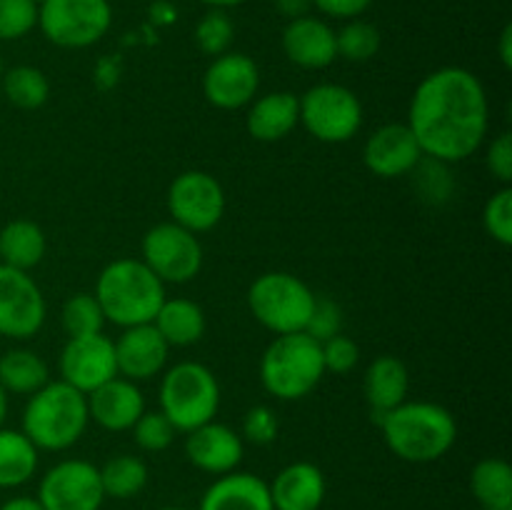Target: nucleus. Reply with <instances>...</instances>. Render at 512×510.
I'll return each mask as SVG.
<instances>
[{
  "label": "nucleus",
  "instance_id": "obj_1",
  "mask_svg": "<svg viewBox=\"0 0 512 510\" xmlns=\"http://www.w3.org/2000/svg\"><path fill=\"white\" fill-rule=\"evenodd\" d=\"M490 105L483 83L470 70L448 65L420 80L410 100L408 128L425 158L460 163L483 145Z\"/></svg>",
  "mask_w": 512,
  "mask_h": 510
},
{
  "label": "nucleus",
  "instance_id": "obj_2",
  "mask_svg": "<svg viewBox=\"0 0 512 510\" xmlns=\"http://www.w3.org/2000/svg\"><path fill=\"white\" fill-rule=\"evenodd\" d=\"M385 445L408 463L440 460L458 440V423L445 405L413 400L400 403L378 420Z\"/></svg>",
  "mask_w": 512,
  "mask_h": 510
},
{
  "label": "nucleus",
  "instance_id": "obj_3",
  "mask_svg": "<svg viewBox=\"0 0 512 510\" xmlns=\"http://www.w3.org/2000/svg\"><path fill=\"white\" fill-rule=\"evenodd\" d=\"M93 295L105 320L120 328H133L153 323L165 300V283L143 260L118 258L100 270Z\"/></svg>",
  "mask_w": 512,
  "mask_h": 510
},
{
  "label": "nucleus",
  "instance_id": "obj_4",
  "mask_svg": "<svg viewBox=\"0 0 512 510\" xmlns=\"http://www.w3.org/2000/svg\"><path fill=\"white\" fill-rule=\"evenodd\" d=\"M90 423L88 398L65 380H48L28 395L23 410V433L38 450L60 453L80 440Z\"/></svg>",
  "mask_w": 512,
  "mask_h": 510
},
{
  "label": "nucleus",
  "instance_id": "obj_5",
  "mask_svg": "<svg viewBox=\"0 0 512 510\" xmlns=\"http://www.w3.org/2000/svg\"><path fill=\"white\" fill-rule=\"evenodd\" d=\"M323 375V348L305 330L278 335L260 358V383L278 400L305 398L318 388Z\"/></svg>",
  "mask_w": 512,
  "mask_h": 510
},
{
  "label": "nucleus",
  "instance_id": "obj_6",
  "mask_svg": "<svg viewBox=\"0 0 512 510\" xmlns=\"http://www.w3.org/2000/svg\"><path fill=\"white\" fill-rule=\"evenodd\" d=\"M220 408V385L213 370L203 363L183 360L165 370L160 383V413L180 433L215 420Z\"/></svg>",
  "mask_w": 512,
  "mask_h": 510
},
{
  "label": "nucleus",
  "instance_id": "obj_7",
  "mask_svg": "<svg viewBox=\"0 0 512 510\" xmlns=\"http://www.w3.org/2000/svg\"><path fill=\"white\" fill-rule=\"evenodd\" d=\"M253 318L275 335L300 333L313 313L315 295L298 275L273 270L253 280L248 290Z\"/></svg>",
  "mask_w": 512,
  "mask_h": 510
},
{
  "label": "nucleus",
  "instance_id": "obj_8",
  "mask_svg": "<svg viewBox=\"0 0 512 510\" xmlns=\"http://www.w3.org/2000/svg\"><path fill=\"white\" fill-rule=\"evenodd\" d=\"M300 123L320 143H345L363 128V103L338 83L313 85L298 98Z\"/></svg>",
  "mask_w": 512,
  "mask_h": 510
},
{
  "label": "nucleus",
  "instance_id": "obj_9",
  "mask_svg": "<svg viewBox=\"0 0 512 510\" xmlns=\"http://www.w3.org/2000/svg\"><path fill=\"white\" fill-rule=\"evenodd\" d=\"M113 23L108 0H45L38 8V28L58 48H88Z\"/></svg>",
  "mask_w": 512,
  "mask_h": 510
},
{
  "label": "nucleus",
  "instance_id": "obj_10",
  "mask_svg": "<svg viewBox=\"0 0 512 510\" xmlns=\"http://www.w3.org/2000/svg\"><path fill=\"white\" fill-rule=\"evenodd\" d=\"M143 260L163 283H190L203 268L198 235L178 223H158L143 235Z\"/></svg>",
  "mask_w": 512,
  "mask_h": 510
},
{
  "label": "nucleus",
  "instance_id": "obj_11",
  "mask_svg": "<svg viewBox=\"0 0 512 510\" xmlns=\"http://www.w3.org/2000/svg\"><path fill=\"white\" fill-rule=\"evenodd\" d=\"M168 210L173 223L183 225L190 233L213 230L225 213L223 185L205 170H185L170 183Z\"/></svg>",
  "mask_w": 512,
  "mask_h": 510
},
{
  "label": "nucleus",
  "instance_id": "obj_12",
  "mask_svg": "<svg viewBox=\"0 0 512 510\" xmlns=\"http://www.w3.org/2000/svg\"><path fill=\"white\" fill-rule=\"evenodd\" d=\"M38 500L45 510H100L105 500L100 470L88 460H60L40 480Z\"/></svg>",
  "mask_w": 512,
  "mask_h": 510
},
{
  "label": "nucleus",
  "instance_id": "obj_13",
  "mask_svg": "<svg viewBox=\"0 0 512 510\" xmlns=\"http://www.w3.org/2000/svg\"><path fill=\"white\" fill-rule=\"evenodd\" d=\"M45 323V298L25 270L0 263V335L28 340Z\"/></svg>",
  "mask_w": 512,
  "mask_h": 510
},
{
  "label": "nucleus",
  "instance_id": "obj_14",
  "mask_svg": "<svg viewBox=\"0 0 512 510\" xmlns=\"http://www.w3.org/2000/svg\"><path fill=\"white\" fill-rule=\"evenodd\" d=\"M60 375H63L60 380L73 385L83 395L93 393L95 388L118 375L113 340L103 333L68 338L60 353Z\"/></svg>",
  "mask_w": 512,
  "mask_h": 510
},
{
  "label": "nucleus",
  "instance_id": "obj_15",
  "mask_svg": "<svg viewBox=\"0 0 512 510\" xmlns=\"http://www.w3.org/2000/svg\"><path fill=\"white\" fill-rule=\"evenodd\" d=\"M260 88V70L245 53H223L213 58L203 75V95L220 110H238L253 103Z\"/></svg>",
  "mask_w": 512,
  "mask_h": 510
},
{
  "label": "nucleus",
  "instance_id": "obj_16",
  "mask_svg": "<svg viewBox=\"0 0 512 510\" xmlns=\"http://www.w3.org/2000/svg\"><path fill=\"white\" fill-rule=\"evenodd\" d=\"M420 160H423V150L408 123L380 125L365 140L363 163L378 178H400V175L413 173Z\"/></svg>",
  "mask_w": 512,
  "mask_h": 510
},
{
  "label": "nucleus",
  "instance_id": "obj_17",
  "mask_svg": "<svg viewBox=\"0 0 512 510\" xmlns=\"http://www.w3.org/2000/svg\"><path fill=\"white\" fill-rule=\"evenodd\" d=\"M113 345L118 375L133 380V383L160 375L165 370V363H168L170 345L165 343V338L153 323L123 328V333Z\"/></svg>",
  "mask_w": 512,
  "mask_h": 510
},
{
  "label": "nucleus",
  "instance_id": "obj_18",
  "mask_svg": "<svg viewBox=\"0 0 512 510\" xmlns=\"http://www.w3.org/2000/svg\"><path fill=\"white\" fill-rule=\"evenodd\" d=\"M243 453V438L233 428L215 423V420L190 430L185 438V455L190 463L210 475H225L238 470Z\"/></svg>",
  "mask_w": 512,
  "mask_h": 510
},
{
  "label": "nucleus",
  "instance_id": "obj_19",
  "mask_svg": "<svg viewBox=\"0 0 512 510\" xmlns=\"http://www.w3.org/2000/svg\"><path fill=\"white\" fill-rule=\"evenodd\" d=\"M88 398V415L90 420L110 433H123L135 425V420L145 413V398L140 393L138 383L115 375L108 383L95 388Z\"/></svg>",
  "mask_w": 512,
  "mask_h": 510
},
{
  "label": "nucleus",
  "instance_id": "obj_20",
  "mask_svg": "<svg viewBox=\"0 0 512 510\" xmlns=\"http://www.w3.org/2000/svg\"><path fill=\"white\" fill-rule=\"evenodd\" d=\"M285 58L303 70H323L338 58L335 30L325 20L303 15L285 25L283 30Z\"/></svg>",
  "mask_w": 512,
  "mask_h": 510
},
{
  "label": "nucleus",
  "instance_id": "obj_21",
  "mask_svg": "<svg viewBox=\"0 0 512 510\" xmlns=\"http://www.w3.org/2000/svg\"><path fill=\"white\" fill-rule=\"evenodd\" d=\"M268 488L275 510H320L328 485L318 465L298 460L285 465Z\"/></svg>",
  "mask_w": 512,
  "mask_h": 510
},
{
  "label": "nucleus",
  "instance_id": "obj_22",
  "mask_svg": "<svg viewBox=\"0 0 512 510\" xmlns=\"http://www.w3.org/2000/svg\"><path fill=\"white\" fill-rule=\"evenodd\" d=\"M200 510H275L270 488L263 478L253 473L218 475L213 485L200 498Z\"/></svg>",
  "mask_w": 512,
  "mask_h": 510
},
{
  "label": "nucleus",
  "instance_id": "obj_23",
  "mask_svg": "<svg viewBox=\"0 0 512 510\" xmlns=\"http://www.w3.org/2000/svg\"><path fill=\"white\" fill-rule=\"evenodd\" d=\"M365 400L370 405V413L375 420L383 418L400 403H405L410 390L408 365L395 355H378L365 370Z\"/></svg>",
  "mask_w": 512,
  "mask_h": 510
},
{
  "label": "nucleus",
  "instance_id": "obj_24",
  "mask_svg": "<svg viewBox=\"0 0 512 510\" xmlns=\"http://www.w3.org/2000/svg\"><path fill=\"white\" fill-rule=\"evenodd\" d=\"M300 123V105L298 98L288 90H278V93L260 95L258 100H253L248 110V133L253 135L260 143H275V140H283L285 135H290L295 130V125Z\"/></svg>",
  "mask_w": 512,
  "mask_h": 510
},
{
  "label": "nucleus",
  "instance_id": "obj_25",
  "mask_svg": "<svg viewBox=\"0 0 512 510\" xmlns=\"http://www.w3.org/2000/svg\"><path fill=\"white\" fill-rule=\"evenodd\" d=\"M153 325L170 348H188L205 335V313L198 303L188 298L163 300Z\"/></svg>",
  "mask_w": 512,
  "mask_h": 510
},
{
  "label": "nucleus",
  "instance_id": "obj_26",
  "mask_svg": "<svg viewBox=\"0 0 512 510\" xmlns=\"http://www.w3.org/2000/svg\"><path fill=\"white\" fill-rule=\"evenodd\" d=\"M45 248H48V243H45L43 228L33 220H10L0 230V263L10 265V268L28 273L43 260Z\"/></svg>",
  "mask_w": 512,
  "mask_h": 510
},
{
  "label": "nucleus",
  "instance_id": "obj_27",
  "mask_svg": "<svg viewBox=\"0 0 512 510\" xmlns=\"http://www.w3.org/2000/svg\"><path fill=\"white\" fill-rule=\"evenodd\" d=\"M40 450L23 430L0 428V488H20L38 470Z\"/></svg>",
  "mask_w": 512,
  "mask_h": 510
},
{
  "label": "nucleus",
  "instance_id": "obj_28",
  "mask_svg": "<svg viewBox=\"0 0 512 510\" xmlns=\"http://www.w3.org/2000/svg\"><path fill=\"white\" fill-rule=\"evenodd\" d=\"M470 490L483 510H512V468L508 460H480L470 473Z\"/></svg>",
  "mask_w": 512,
  "mask_h": 510
},
{
  "label": "nucleus",
  "instance_id": "obj_29",
  "mask_svg": "<svg viewBox=\"0 0 512 510\" xmlns=\"http://www.w3.org/2000/svg\"><path fill=\"white\" fill-rule=\"evenodd\" d=\"M48 365L38 353L25 348L8 350L0 358V385L5 393L33 395L48 383Z\"/></svg>",
  "mask_w": 512,
  "mask_h": 510
},
{
  "label": "nucleus",
  "instance_id": "obj_30",
  "mask_svg": "<svg viewBox=\"0 0 512 510\" xmlns=\"http://www.w3.org/2000/svg\"><path fill=\"white\" fill-rule=\"evenodd\" d=\"M100 470V483H103L105 498L128 500L143 493L148 485V465L138 455H115Z\"/></svg>",
  "mask_w": 512,
  "mask_h": 510
},
{
  "label": "nucleus",
  "instance_id": "obj_31",
  "mask_svg": "<svg viewBox=\"0 0 512 510\" xmlns=\"http://www.w3.org/2000/svg\"><path fill=\"white\" fill-rule=\"evenodd\" d=\"M0 85H3L8 103H13L20 110L43 108L50 95L48 78H45L43 70L33 68V65H15V68L5 70Z\"/></svg>",
  "mask_w": 512,
  "mask_h": 510
},
{
  "label": "nucleus",
  "instance_id": "obj_32",
  "mask_svg": "<svg viewBox=\"0 0 512 510\" xmlns=\"http://www.w3.org/2000/svg\"><path fill=\"white\" fill-rule=\"evenodd\" d=\"M60 323H63L68 338H80V335L103 333V325L108 320H105L103 308L93 293H75L65 300Z\"/></svg>",
  "mask_w": 512,
  "mask_h": 510
},
{
  "label": "nucleus",
  "instance_id": "obj_33",
  "mask_svg": "<svg viewBox=\"0 0 512 510\" xmlns=\"http://www.w3.org/2000/svg\"><path fill=\"white\" fill-rule=\"evenodd\" d=\"M335 45H338V58L350 60V63H365L380 50V30L365 20H350L340 33H335Z\"/></svg>",
  "mask_w": 512,
  "mask_h": 510
},
{
  "label": "nucleus",
  "instance_id": "obj_34",
  "mask_svg": "<svg viewBox=\"0 0 512 510\" xmlns=\"http://www.w3.org/2000/svg\"><path fill=\"white\" fill-rule=\"evenodd\" d=\"M235 38V25L225 10L210 8L195 25V45L210 58L228 53L230 43Z\"/></svg>",
  "mask_w": 512,
  "mask_h": 510
},
{
  "label": "nucleus",
  "instance_id": "obj_35",
  "mask_svg": "<svg viewBox=\"0 0 512 510\" xmlns=\"http://www.w3.org/2000/svg\"><path fill=\"white\" fill-rule=\"evenodd\" d=\"M130 430H133L138 448L145 450V453H160V450L170 448L175 433H178L160 410H145Z\"/></svg>",
  "mask_w": 512,
  "mask_h": 510
},
{
  "label": "nucleus",
  "instance_id": "obj_36",
  "mask_svg": "<svg viewBox=\"0 0 512 510\" xmlns=\"http://www.w3.org/2000/svg\"><path fill=\"white\" fill-rule=\"evenodd\" d=\"M483 225L490 238L500 245H512V188L503 185L493 198L485 203Z\"/></svg>",
  "mask_w": 512,
  "mask_h": 510
},
{
  "label": "nucleus",
  "instance_id": "obj_37",
  "mask_svg": "<svg viewBox=\"0 0 512 510\" xmlns=\"http://www.w3.org/2000/svg\"><path fill=\"white\" fill-rule=\"evenodd\" d=\"M38 25L33 0H0V40H18Z\"/></svg>",
  "mask_w": 512,
  "mask_h": 510
},
{
  "label": "nucleus",
  "instance_id": "obj_38",
  "mask_svg": "<svg viewBox=\"0 0 512 510\" xmlns=\"http://www.w3.org/2000/svg\"><path fill=\"white\" fill-rule=\"evenodd\" d=\"M320 348H323L325 373L330 370V373H335V375H348L360 360V348L355 345V340H350L348 335H343V333L323 340V343H320Z\"/></svg>",
  "mask_w": 512,
  "mask_h": 510
},
{
  "label": "nucleus",
  "instance_id": "obj_39",
  "mask_svg": "<svg viewBox=\"0 0 512 510\" xmlns=\"http://www.w3.org/2000/svg\"><path fill=\"white\" fill-rule=\"evenodd\" d=\"M340 328H343V310H340V305L333 303V300L318 298V295H315L313 313H310L308 325H305V333L313 335L318 343H323V340L338 335Z\"/></svg>",
  "mask_w": 512,
  "mask_h": 510
},
{
  "label": "nucleus",
  "instance_id": "obj_40",
  "mask_svg": "<svg viewBox=\"0 0 512 510\" xmlns=\"http://www.w3.org/2000/svg\"><path fill=\"white\" fill-rule=\"evenodd\" d=\"M243 435L253 445H270L278 438V418L265 405H255L243 418Z\"/></svg>",
  "mask_w": 512,
  "mask_h": 510
},
{
  "label": "nucleus",
  "instance_id": "obj_41",
  "mask_svg": "<svg viewBox=\"0 0 512 510\" xmlns=\"http://www.w3.org/2000/svg\"><path fill=\"white\" fill-rule=\"evenodd\" d=\"M488 170L500 180L503 185L512 183V135L505 130L498 138L490 143L488 155H485Z\"/></svg>",
  "mask_w": 512,
  "mask_h": 510
},
{
  "label": "nucleus",
  "instance_id": "obj_42",
  "mask_svg": "<svg viewBox=\"0 0 512 510\" xmlns=\"http://www.w3.org/2000/svg\"><path fill=\"white\" fill-rule=\"evenodd\" d=\"M373 0H313V8L338 20H355L370 8Z\"/></svg>",
  "mask_w": 512,
  "mask_h": 510
},
{
  "label": "nucleus",
  "instance_id": "obj_43",
  "mask_svg": "<svg viewBox=\"0 0 512 510\" xmlns=\"http://www.w3.org/2000/svg\"><path fill=\"white\" fill-rule=\"evenodd\" d=\"M280 15H285L288 20L303 18V15H310V8H313V0H275Z\"/></svg>",
  "mask_w": 512,
  "mask_h": 510
},
{
  "label": "nucleus",
  "instance_id": "obj_44",
  "mask_svg": "<svg viewBox=\"0 0 512 510\" xmlns=\"http://www.w3.org/2000/svg\"><path fill=\"white\" fill-rule=\"evenodd\" d=\"M0 510H45L40 505L38 498H28V495H18V498H10L0 505Z\"/></svg>",
  "mask_w": 512,
  "mask_h": 510
},
{
  "label": "nucleus",
  "instance_id": "obj_45",
  "mask_svg": "<svg viewBox=\"0 0 512 510\" xmlns=\"http://www.w3.org/2000/svg\"><path fill=\"white\" fill-rule=\"evenodd\" d=\"M500 60H503L505 68H512V25H505L503 33H500Z\"/></svg>",
  "mask_w": 512,
  "mask_h": 510
},
{
  "label": "nucleus",
  "instance_id": "obj_46",
  "mask_svg": "<svg viewBox=\"0 0 512 510\" xmlns=\"http://www.w3.org/2000/svg\"><path fill=\"white\" fill-rule=\"evenodd\" d=\"M200 3H205V5H208V8L228 10V8H235V5L245 3V0H200Z\"/></svg>",
  "mask_w": 512,
  "mask_h": 510
},
{
  "label": "nucleus",
  "instance_id": "obj_47",
  "mask_svg": "<svg viewBox=\"0 0 512 510\" xmlns=\"http://www.w3.org/2000/svg\"><path fill=\"white\" fill-rule=\"evenodd\" d=\"M5 415H8V393H5L3 385H0V428H3L5 423Z\"/></svg>",
  "mask_w": 512,
  "mask_h": 510
},
{
  "label": "nucleus",
  "instance_id": "obj_48",
  "mask_svg": "<svg viewBox=\"0 0 512 510\" xmlns=\"http://www.w3.org/2000/svg\"><path fill=\"white\" fill-rule=\"evenodd\" d=\"M160 510H188V508H178V505H168V508H160Z\"/></svg>",
  "mask_w": 512,
  "mask_h": 510
},
{
  "label": "nucleus",
  "instance_id": "obj_49",
  "mask_svg": "<svg viewBox=\"0 0 512 510\" xmlns=\"http://www.w3.org/2000/svg\"><path fill=\"white\" fill-rule=\"evenodd\" d=\"M3 73H5V70H3V58H0V78H3Z\"/></svg>",
  "mask_w": 512,
  "mask_h": 510
},
{
  "label": "nucleus",
  "instance_id": "obj_50",
  "mask_svg": "<svg viewBox=\"0 0 512 510\" xmlns=\"http://www.w3.org/2000/svg\"><path fill=\"white\" fill-rule=\"evenodd\" d=\"M33 3H35V5H38V8H40V5H43V3H45V0H33Z\"/></svg>",
  "mask_w": 512,
  "mask_h": 510
}]
</instances>
